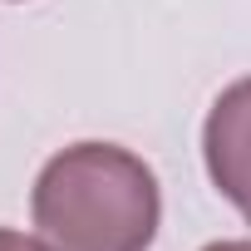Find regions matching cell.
I'll return each mask as SVG.
<instances>
[{"label":"cell","instance_id":"3","mask_svg":"<svg viewBox=\"0 0 251 251\" xmlns=\"http://www.w3.org/2000/svg\"><path fill=\"white\" fill-rule=\"evenodd\" d=\"M0 251H45L40 236H25V231H10V226H0Z\"/></svg>","mask_w":251,"mask_h":251},{"label":"cell","instance_id":"1","mask_svg":"<svg viewBox=\"0 0 251 251\" xmlns=\"http://www.w3.org/2000/svg\"><path fill=\"white\" fill-rule=\"evenodd\" d=\"M45 251H148L163 222L153 168L118 143H74L35 182Z\"/></svg>","mask_w":251,"mask_h":251},{"label":"cell","instance_id":"4","mask_svg":"<svg viewBox=\"0 0 251 251\" xmlns=\"http://www.w3.org/2000/svg\"><path fill=\"white\" fill-rule=\"evenodd\" d=\"M202 251H251V241H212V246H202Z\"/></svg>","mask_w":251,"mask_h":251},{"label":"cell","instance_id":"2","mask_svg":"<svg viewBox=\"0 0 251 251\" xmlns=\"http://www.w3.org/2000/svg\"><path fill=\"white\" fill-rule=\"evenodd\" d=\"M202 158L217 192L251 222V79L217 94L202 128Z\"/></svg>","mask_w":251,"mask_h":251}]
</instances>
